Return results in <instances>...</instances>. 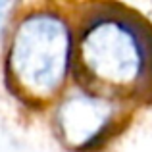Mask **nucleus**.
Returning a JSON list of instances; mask_svg holds the SVG:
<instances>
[{
	"label": "nucleus",
	"instance_id": "nucleus-1",
	"mask_svg": "<svg viewBox=\"0 0 152 152\" xmlns=\"http://www.w3.org/2000/svg\"><path fill=\"white\" fill-rule=\"evenodd\" d=\"M77 66L96 93L152 91V31L119 10H102L87 19L77 39Z\"/></svg>",
	"mask_w": 152,
	"mask_h": 152
},
{
	"label": "nucleus",
	"instance_id": "nucleus-2",
	"mask_svg": "<svg viewBox=\"0 0 152 152\" xmlns=\"http://www.w3.org/2000/svg\"><path fill=\"white\" fill-rule=\"evenodd\" d=\"M73 54L66 19L52 12L29 14L19 21L6 58L8 81L31 100H46L62 89Z\"/></svg>",
	"mask_w": 152,
	"mask_h": 152
},
{
	"label": "nucleus",
	"instance_id": "nucleus-3",
	"mask_svg": "<svg viewBox=\"0 0 152 152\" xmlns=\"http://www.w3.org/2000/svg\"><path fill=\"white\" fill-rule=\"evenodd\" d=\"M56 123L62 139L77 150L94 148L115 125V106L96 91H75L60 104Z\"/></svg>",
	"mask_w": 152,
	"mask_h": 152
},
{
	"label": "nucleus",
	"instance_id": "nucleus-4",
	"mask_svg": "<svg viewBox=\"0 0 152 152\" xmlns=\"http://www.w3.org/2000/svg\"><path fill=\"white\" fill-rule=\"evenodd\" d=\"M18 2L19 0H0V46H2V42H4L8 25H10L12 18H14Z\"/></svg>",
	"mask_w": 152,
	"mask_h": 152
}]
</instances>
